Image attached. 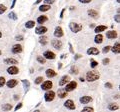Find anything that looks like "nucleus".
<instances>
[{
    "instance_id": "obj_1",
    "label": "nucleus",
    "mask_w": 120,
    "mask_h": 112,
    "mask_svg": "<svg viewBox=\"0 0 120 112\" xmlns=\"http://www.w3.org/2000/svg\"><path fill=\"white\" fill-rule=\"evenodd\" d=\"M99 78H100V74L98 71H95V70H92V71L86 73V80L88 82H94L98 80Z\"/></svg>"
},
{
    "instance_id": "obj_2",
    "label": "nucleus",
    "mask_w": 120,
    "mask_h": 112,
    "mask_svg": "<svg viewBox=\"0 0 120 112\" xmlns=\"http://www.w3.org/2000/svg\"><path fill=\"white\" fill-rule=\"evenodd\" d=\"M69 28L70 30L72 31L73 33H78L79 31L82 30V25L79 24V23H75V22H71V23L69 24Z\"/></svg>"
},
{
    "instance_id": "obj_3",
    "label": "nucleus",
    "mask_w": 120,
    "mask_h": 112,
    "mask_svg": "<svg viewBox=\"0 0 120 112\" xmlns=\"http://www.w3.org/2000/svg\"><path fill=\"white\" fill-rule=\"evenodd\" d=\"M54 98H55V92L52 91L51 89H49V90H46V93H45V95H44L45 101L51 102V101H53V100H54Z\"/></svg>"
},
{
    "instance_id": "obj_4",
    "label": "nucleus",
    "mask_w": 120,
    "mask_h": 112,
    "mask_svg": "<svg viewBox=\"0 0 120 112\" xmlns=\"http://www.w3.org/2000/svg\"><path fill=\"white\" fill-rule=\"evenodd\" d=\"M51 45L53 46V48H55L56 50H60V49H62L63 43L61 40H59V38H56V39L51 40Z\"/></svg>"
},
{
    "instance_id": "obj_5",
    "label": "nucleus",
    "mask_w": 120,
    "mask_h": 112,
    "mask_svg": "<svg viewBox=\"0 0 120 112\" xmlns=\"http://www.w3.org/2000/svg\"><path fill=\"white\" fill-rule=\"evenodd\" d=\"M65 85H66V86H65V90L67 92H71V91H73L74 89L77 87V82L76 81H68Z\"/></svg>"
},
{
    "instance_id": "obj_6",
    "label": "nucleus",
    "mask_w": 120,
    "mask_h": 112,
    "mask_svg": "<svg viewBox=\"0 0 120 112\" xmlns=\"http://www.w3.org/2000/svg\"><path fill=\"white\" fill-rule=\"evenodd\" d=\"M53 87V83H52V81L50 80H46V81H43L42 83H41V89L42 90H49Z\"/></svg>"
},
{
    "instance_id": "obj_7",
    "label": "nucleus",
    "mask_w": 120,
    "mask_h": 112,
    "mask_svg": "<svg viewBox=\"0 0 120 112\" xmlns=\"http://www.w3.org/2000/svg\"><path fill=\"white\" fill-rule=\"evenodd\" d=\"M19 72V69L16 65H10L8 68H7V73L10 74V75H16Z\"/></svg>"
},
{
    "instance_id": "obj_8",
    "label": "nucleus",
    "mask_w": 120,
    "mask_h": 112,
    "mask_svg": "<svg viewBox=\"0 0 120 112\" xmlns=\"http://www.w3.org/2000/svg\"><path fill=\"white\" fill-rule=\"evenodd\" d=\"M43 57L45 59H48V60H53V59L56 58V55H55L54 52H52L50 50H47L43 53Z\"/></svg>"
},
{
    "instance_id": "obj_9",
    "label": "nucleus",
    "mask_w": 120,
    "mask_h": 112,
    "mask_svg": "<svg viewBox=\"0 0 120 112\" xmlns=\"http://www.w3.org/2000/svg\"><path fill=\"white\" fill-rule=\"evenodd\" d=\"M64 107H66L67 109H69V110H74L75 108H76L75 103L73 102V100H71V99L66 100V101L64 102Z\"/></svg>"
},
{
    "instance_id": "obj_10",
    "label": "nucleus",
    "mask_w": 120,
    "mask_h": 112,
    "mask_svg": "<svg viewBox=\"0 0 120 112\" xmlns=\"http://www.w3.org/2000/svg\"><path fill=\"white\" fill-rule=\"evenodd\" d=\"M47 32V27H45V26H42L40 25L38 27L35 28V33L38 35H42V34H45V33Z\"/></svg>"
},
{
    "instance_id": "obj_11",
    "label": "nucleus",
    "mask_w": 120,
    "mask_h": 112,
    "mask_svg": "<svg viewBox=\"0 0 120 112\" xmlns=\"http://www.w3.org/2000/svg\"><path fill=\"white\" fill-rule=\"evenodd\" d=\"M64 35V33H63V29L60 27V26H57V27L55 28L54 30V36L56 38H61V37Z\"/></svg>"
},
{
    "instance_id": "obj_12",
    "label": "nucleus",
    "mask_w": 120,
    "mask_h": 112,
    "mask_svg": "<svg viewBox=\"0 0 120 112\" xmlns=\"http://www.w3.org/2000/svg\"><path fill=\"white\" fill-rule=\"evenodd\" d=\"M117 36H118V34L115 30H110V31L106 32V37L108 39H115V38H117Z\"/></svg>"
},
{
    "instance_id": "obj_13",
    "label": "nucleus",
    "mask_w": 120,
    "mask_h": 112,
    "mask_svg": "<svg viewBox=\"0 0 120 112\" xmlns=\"http://www.w3.org/2000/svg\"><path fill=\"white\" fill-rule=\"evenodd\" d=\"M12 52L14 54H19L22 52V46L20 44H14L12 46Z\"/></svg>"
},
{
    "instance_id": "obj_14",
    "label": "nucleus",
    "mask_w": 120,
    "mask_h": 112,
    "mask_svg": "<svg viewBox=\"0 0 120 112\" xmlns=\"http://www.w3.org/2000/svg\"><path fill=\"white\" fill-rule=\"evenodd\" d=\"M79 101L82 104H88L89 102L92 101V97L91 96H82L79 98Z\"/></svg>"
},
{
    "instance_id": "obj_15",
    "label": "nucleus",
    "mask_w": 120,
    "mask_h": 112,
    "mask_svg": "<svg viewBox=\"0 0 120 112\" xmlns=\"http://www.w3.org/2000/svg\"><path fill=\"white\" fill-rule=\"evenodd\" d=\"M5 84L7 85V87L8 88H14L18 84V80L17 79H10V80L7 81Z\"/></svg>"
},
{
    "instance_id": "obj_16",
    "label": "nucleus",
    "mask_w": 120,
    "mask_h": 112,
    "mask_svg": "<svg viewBox=\"0 0 120 112\" xmlns=\"http://www.w3.org/2000/svg\"><path fill=\"white\" fill-rule=\"evenodd\" d=\"M68 81H70V77L68 75H64L61 77V79L59 80V86H64Z\"/></svg>"
},
{
    "instance_id": "obj_17",
    "label": "nucleus",
    "mask_w": 120,
    "mask_h": 112,
    "mask_svg": "<svg viewBox=\"0 0 120 112\" xmlns=\"http://www.w3.org/2000/svg\"><path fill=\"white\" fill-rule=\"evenodd\" d=\"M110 50L113 52L114 54H119L120 53V44H119V42H116L114 45L110 48Z\"/></svg>"
},
{
    "instance_id": "obj_18",
    "label": "nucleus",
    "mask_w": 120,
    "mask_h": 112,
    "mask_svg": "<svg viewBox=\"0 0 120 112\" xmlns=\"http://www.w3.org/2000/svg\"><path fill=\"white\" fill-rule=\"evenodd\" d=\"M4 63L7 65H16L18 64V61L14 58H6L4 59Z\"/></svg>"
},
{
    "instance_id": "obj_19",
    "label": "nucleus",
    "mask_w": 120,
    "mask_h": 112,
    "mask_svg": "<svg viewBox=\"0 0 120 112\" xmlns=\"http://www.w3.org/2000/svg\"><path fill=\"white\" fill-rule=\"evenodd\" d=\"M87 54L88 55H98L99 54V50L96 47H90L87 50Z\"/></svg>"
},
{
    "instance_id": "obj_20",
    "label": "nucleus",
    "mask_w": 120,
    "mask_h": 112,
    "mask_svg": "<svg viewBox=\"0 0 120 112\" xmlns=\"http://www.w3.org/2000/svg\"><path fill=\"white\" fill-rule=\"evenodd\" d=\"M94 42L96 44H101L103 42V35L101 33H96V36L94 38Z\"/></svg>"
},
{
    "instance_id": "obj_21",
    "label": "nucleus",
    "mask_w": 120,
    "mask_h": 112,
    "mask_svg": "<svg viewBox=\"0 0 120 112\" xmlns=\"http://www.w3.org/2000/svg\"><path fill=\"white\" fill-rule=\"evenodd\" d=\"M87 14H88V16L94 18V19L98 18V12H97L96 10H94V9H89L87 11Z\"/></svg>"
},
{
    "instance_id": "obj_22",
    "label": "nucleus",
    "mask_w": 120,
    "mask_h": 112,
    "mask_svg": "<svg viewBox=\"0 0 120 112\" xmlns=\"http://www.w3.org/2000/svg\"><path fill=\"white\" fill-rule=\"evenodd\" d=\"M106 29H107V27L105 25H99V26H96V27H95L94 32L95 33H101V32L105 31Z\"/></svg>"
},
{
    "instance_id": "obj_23",
    "label": "nucleus",
    "mask_w": 120,
    "mask_h": 112,
    "mask_svg": "<svg viewBox=\"0 0 120 112\" xmlns=\"http://www.w3.org/2000/svg\"><path fill=\"white\" fill-rule=\"evenodd\" d=\"M45 74H46V76L48 78H53L56 76V72L54 71L53 69H47L46 72H45Z\"/></svg>"
},
{
    "instance_id": "obj_24",
    "label": "nucleus",
    "mask_w": 120,
    "mask_h": 112,
    "mask_svg": "<svg viewBox=\"0 0 120 112\" xmlns=\"http://www.w3.org/2000/svg\"><path fill=\"white\" fill-rule=\"evenodd\" d=\"M48 20V18L47 16H45V15H41V16H38V18H37V23H39V24H43L45 23Z\"/></svg>"
},
{
    "instance_id": "obj_25",
    "label": "nucleus",
    "mask_w": 120,
    "mask_h": 112,
    "mask_svg": "<svg viewBox=\"0 0 120 112\" xmlns=\"http://www.w3.org/2000/svg\"><path fill=\"white\" fill-rule=\"evenodd\" d=\"M39 43L41 44V45H43V46H45V45H46V44H47V37L46 36H45V35H41L40 37H39Z\"/></svg>"
},
{
    "instance_id": "obj_26",
    "label": "nucleus",
    "mask_w": 120,
    "mask_h": 112,
    "mask_svg": "<svg viewBox=\"0 0 120 112\" xmlns=\"http://www.w3.org/2000/svg\"><path fill=\"white\" fill-rule=\"evenodd\" d=\"M67 92L65 89H59L58 90V92H57V94H58V96L60 97V98H65V97L67 96Z\"/></svg>"
},
{
    "instance_id": "obj_27",
    "label": "nucleus",
    "mask_w": 120,
    "mask_h": 112,
    "mask_svg": "<svg viewBox=\"0 0 120 112\" xmlns=\"http://www.w3.org/2000/svg\"><path fill=\"white\" fill-rule=\"evenodd\" d=\"M38 9H39L40 12H45V11H48V10L50 9V5H48V4H43V5H40Z\"/></svg>"
},
{
    "instance_id": "obj_28",
    "label": "nucleus",
    "mask_w": 120,
    "mask_h": 112,
    "mask_svg": "<svg viewBox=\"0 0 120 112\" xmlns=\"http://www.w3.org/2000/svg\"><path fill=\"white\" fill-rule=\"evenodd\" d=\"M25 27L27 29H31L33 27H35V21H32V20H29L25 23Z\"/></svg>"
},
{
    "instance_id": "obj_29",
    "label": "nucleus",
    "mask_w": 120,
    "mask_h": 112,
    "mask_svg": "<svg viewBox=\"0 0 120 112\" xmlns=\"http://www.w3.org/2000/svg\"><path fill=\"white\" fill-rule=\"evenodd\" d=\"M108 109L111 111H115V110L119 109V106H118V104H116V103H110L109 105H108Z\"/></svg>"
},
{
    "instance_id": "obj_30",
    "label": "nucleus",
    "mask_w": 120,
    "mask_h": 112,
    "mask_svg": "<svg viewBox=\"0 0 120 112\" xmlns=\"http://www.w3.org/2000/svg\"><path fill=\"white\" fill-rule=\"evenodd\" d=\"M12 104H9V103H6V104H3L2 106V110L3 111H10L12 110Z\"/></svg>"
},
{
    "instance_id": "obj_31",
    "label": "nucleus",
    "mask_w": 120,
    "mask_h": 112,
    "mask_svg": "<svg viewBox=\"0 0 120 112\" xmlns=\"http://www.w3.org/2000/svg\"><path fill=\"white\" fill-rule=\"evenodd\" d=\"M22 83H23V86L25 88V92H27V90L30 87V82L27 79H22Z\"/></svg>"
},
{
    "instance_id": "obj_32",
    "label": "nucleus",
    "mask_w": 120,
    "mask_h": 112,
    "mask_svg": "<svg viewBox=\"0 0 120 112\" xmlns=\"http://www.w3.org/2000/svg\"><path fill=\"white\" fill-rule=\"evenodd\" d=\"M36 60H37V62H39L40 64H45V62H46V59H45L43 56H40V55H38L36 57Z\"/></svg>"
},
{
    "instance_id": "obj_33",
    "label": "nucleus",
    "mask_w": 120,
    "mask_h": 112,
    "mask_svg": "<svg viewBox=\"0 0 120 112\" xmlns=\"http://www.w3.org/2000/svg\"><path fill=\"white\" fill-rule=\"evenodd\" d=\"M70 73H71V74H78V73H79V69H78V67H76L75 65H73V66L70 68Z\"/></svg>"
},
{
    "instance_id": "obj_34",
    "label": "nucleus",
    "mask_w": 120,
    "mask_h": 112,
    "mask_svg": "<svg viewBox=\"0 0 120 112\" xmlns=\"http://www.w3.org/2000/svg\"><path fill=\"white\" fill-rule=\"evenodd\" d=\"M43 77L42 76H38V77H36L35 78V80H34V83L35 84H41L43 82Z\"/></svg>"
},
{
    "instance_id": "obj_35",
    "label": "nucleus",
    "mask_w": 120,
    "mask_h": 112,
    "mask_svg": "<svg viewBox=\"0 0 120 112\" xmlns=\"http://www.w3.org/2000/svg\"><path fill=\"white\" fill-rule=\"evenodd\" d=\"M8 17L10 18V19H12V20H17V15H16V13H14V12H11L8 14Z\"/></svg>"
},
{
    "instance_id": "obj_36",
    "label": "nucleus",
    "mask_w": 120,
    "mask_h": 112,
    "mask_svg": "<svg viewBox=\"0 0 120 112\" xmlns=\"http://www.w3.org/2000/svg\"><path fill=\"white\" fill-rule=\"evenodd\" d=\"M97 65H98V62L95 61L94 59L90 60V66H91V68H95V67H97Z\"/></svg>"
},
{
    "instance_id": "obj_37",
    "label": "nucleus",
    "mask_w": 120,
    "mask_h": 112,
    "mask_svg": "<svg viewBox=\"0 0 120 112\" xmlns=\"http://www.w3.org/2000/svg\"><path fill=\"white\" fill-rule=\"evenodd\" d=\"M6 10H7V7H6L5 5H3V4H0V15L4 13Z\"/></svg>"
},
{
    "instance_id": "obj_38",
    "label": "nucleus",
    "mask_w": 120,
    "mask_h": 112,
    "mask_svg": "<svg viewBox=\"0 0 120 112\" xmlns=\"http://www.w3.org/2000/svg\"><path fill=\"white\" fill-rule=\"evenodd\" d=\"M6 81H5V78L3 76H0V87H3L5 85Z\"/></svg>"
},
{
    "instance_id": "obj_39",
    "label": "nucleus",
    "mask_w": 120,
    "mask_h": 112,
    "mask_svg": "<svg viewBox=\"0 0 120 112\" xmlns=\"http://www.w3.org/2000/svg\"><path fill=\"white\" fill-rule=\"evenodd\" d=\"M110 48H111V46H109V45L105 46V47L103 48V49H102V52H103V53H105V54H106V53H108V52L110 51Z\"/></svg>"
},
{
    "instance_id": "obj_40",
    "label": "nucleus",
    "mask_w": 120,
    "mask_h": 112,
    "mask_svg": "<svg viewBox=\"0 0 120 112\" xmlns=\"http://www.w3.org/2000/svg\"><path fill=\"white\" fill-rule=\"evenodd\" d=\"M109 62H110V59L109 58H104L103 60H102V64L103 65H107V64H109Z\"/></svg>"
},
{
    "instance_id": "obj_41",
    "label": "nucleus",
    "mask_w": 120,
    "mask_h": 112,
    "mask_svg": "<svg viewBox=\"0 0 120 112\" xmlns=\"http://www.w3.org/2000/svg\"><path fill=\"white\" fill-rule=\"evenodd\" d=\"M82 111H94V108H93V107H84L83 108V109H82Z\"/></svg>"
},
{
    "instance_id": "obj_42",
    "label": "nucleus",
    "mask_w": 120,
    "mask_h": 112,
    "mask_svg": "<svg viewBox=\"0 0 120 112\" xmlns=\"http://www.w3.org/2000/svg\"><path fill=\"white\" fill-rule=\"evenodd\" d=\"M23 39H24V37L22 35H17L16 37H15V40L16 41H23Z\"/></svg>"
},
{
    "instance_id": "obj_43",
    "label": "nucleus",
    "mask_w": 120,
    "mask_h": 112,
    "mask_svg": "<svg viewBox=\"0 0 120 112\" xmlns=\"http://www.w3.org/2000/svg\"><path fill=\"white\" fill-rule=\"evenodd\" d=\"M105 87L108 88V89H112L113 88V85H112L110 82H106V83H105Z\"/></svg>"
},
{
    "instance_id": "obj_44",
    "label": "nucleus",
    "mask_w": 120,
    "mask_h": 112,
    "mask_svg": "<svg viewBox=\"0 0 120 112\" xmlns=\"http://www.w3.org/2000/svg\"><path fill=\"white\" fill-rule=\"evenodd\" d=\"M54 2H55V0H44V3H45V4H48V5L53 4Z\"/></svg>"
},
{
    "instance_id": "obj_45",
    "label": "nucleus",
    "mask_w": 120,
    "mask_h": 112,
    "mask_svg": "<svg viewBox=\"0 0 120 112\" xmlns=\"http://www.w3.org/2000/svg\"><path fill=\"white\" fill-rule=\"evenodd\" d=\"M114 20L117 22V23H119V22H120V15H119V13L116 14V15L114 16Z\"/></svg>"
},
{
    "instance_id": "obj_46",
    "label": "nucleus",
    "mask_w": 120,
    "mask_h": 112,
    "mask_svg": "<svg viewBox=\"0 0 120 112\" xmlns=\"http://www.w3.org/2000/svg\"><path fill=\"white\" fill-rule=\"evenodd\" d=\"M80 3H83V4H87V3H90L92 0H78Z\"/></svg>"
},
{
    "instance_id": "obj_47",
    "label": "nucleus",
    "mask_w": 120,
    "mask_h": 112,
    "mask_svg": "<svg viewBox=\"0 0 120 112\" xmlns=\"http://www.w3.org/2000/svg\"><path fill=\"white\" fill-rule=\"evenodd\" d=\"M68 45H69V50H70V53L74 54V50H73V46H72V44H71V43H68Z\"/></svg>"
},
{
    "instance_id": "obj_48",
    "label": "nucleus",
    "mask_w": 120,
    "mask_h": 112,
    "mask_svg": "<svg viewBox=\"0 0 120 112\" xmlns=\"http://www.w3.org/2000/svg\"><path fill=\"white\" fill-rule=\"evenodd\" d=\"M21 107H22V103H19V104H17L16 107L14 108V110H15V111H18V110H19Z\"/></svg>"
},
{
    "instance_id": "obj_49",
    "label": "nucleus",
    "mask_w": 120,
    "mask_h": 112,
    "mask_svg": "<svg viewBox=\"0 0 120 112\" xmlns=\"http://www.w3.org/2000/svg\"><path fill=\"white\" fill-rule=\"evenodd\" d=\"M64 12H65V8H63L62 10H61V12H60V18H61V19H62V18H63V14H64Z\"/></svg>"
},
{
    "instance_id": "obj_50",
    "label": "nucleus",
    "mask_w": 120,
    "mask_h": 112,
    "mask_svg": "<svg viewBox=\"0 0 120 112\" xmlns=\"http://www.w3.org/2000/svg\"><path fill=\"white\" fill-rule=\"evenodd\" d=\"M81 57H82L81 54H75L74 59H75V60H77V59H79V58H81Z\"/></svg>"
},
{
    "instance_id": "obj_51",
    "label": "nucleus",
    "mask_w": 120,
    "mask_h": 112,
    "mask_svg": "<svg viewBox=\"0 0 120 112\" xmlns=\"http://www.w3.org/2000/svg\"><path fill=\"white\" fill-rule=\"evenodd\" d=\"M15 3H16V0H13L12 1V5H11V9L14 8V6H15Z\"/></svg>"
},
{
    "instance_id": "obj_52",
    "label": "nucleus",
    "mask_w": 120,
    "mask_h": 112,
    "mask_svg": "<svg viewBox=\"0 0 120 112\" xmlns=\"http://www.w3.org/2000/svg\"><path fill=\"white\" fill-rule=\"evenodd\" d=\"M60 57H61V59H65V58L67 57V55H66V54H62L61 56H60Z\"/></svg>"
},
{
    "instance_id": "obj_53",
    "label": "nucleus",
    "mask_w": 120,
    "mask_h": 112,
    "mask_svg": "<svg viewBox=\"0 0 120 112\" xmlns=\"http://www.w3.org/2000/svg\"><path fill=\"white\" fill-rule=\"evenodd\" d=\"M14 99L15 100H18V99H19V96H18V95H14Z\"/></svg>"
},
{
    "instance_id": "obj_54",
    "label": "nucleus",
    "mask_w": 120,
    "mask_h": 112,
    "mask_svg": "<svg viewBox=\"0 0 120 112\" xmlns=\"http://www.w3.org/2000/svg\"><path fill=\"white\" fill-rule=\"evenodd\" d=\"M79 80H80L81 82H84V81H85V79H84L83 77H80V78H79Z\"/></svg>"
},
{
    "instance_id": "obj_55",
    "label": "nucleus",
    "mask_w": 120,
    "mask_h": 112,
    "mask_svg": "<svg viewBox=\"0 0 120 112\" xmlns=\"http://www.w3.org/2000/svg\"><path fill=\"white\" fill-rule=\"evenodd\" d=\"M58 68H59V69L62 68V63H59V64H58Z\"/></svg>"
},
{
    "instance_id": "obj_56",
    "label": "nucleus",
    "mask_w": 120,
    "mask_h": 112,
    "mask_svg": "<svg viewBox=\"0 0 120 112\" xmlns=\"http://www.w3.org/2000/svg\"><path fill=\"white\" fill-rule=\"evenodd\" d=\"M41 1H42V0H36V1H35V4H38V3H40Z\"/></svg>"
},
{
    "instance_id": "obj_57",
    "label": "nucleus",
    "mask_w": 120,
    "mask_h": 112,
    "mask_svg": "<svg viewBox=\"0 0 120 112\" xmlns=\"http://www.w3.org/2000/svg\"><path fill=\"white\" fill-rule=\"evenodd\" d=\"M94 27H95L94 24H90V28H94Z\"/></svg>"
},
{
    "instance_id": "obj_58",
    "label": "nucleus",
    "mask_w": 120,
    "mask_h": 112,
    "mask_svg": "<svg viewBox=\"0 0 120 112\" xmlns=\"http://www.w3.org/2000/svg\"><path fill=\"white\" fill-rule=\"evenodd\" d=\"M74 9H75L74 6H71V7H70V10H74Z\"/></svg>"
},
{
    "instance_id": "obj_59",
    "label": "nucleus",
    "mask_w": 120,
    "mask_h": 112,
    "mask_svg": "<svg viewBox=\"0 0 120 112\" xmlns=\"http://www.w3.org/2000/svg\"><path fill=\"white\" fill-rule=\"evenodd\" d=\"M2 37V32H0V38H1Z\"/></svg>"
},
{
    "instance_id": "obj_60",
    "label": "nucleus",
    "mask_w": 120,
    "mask_h": 112,
    "mask_svg": "<svg viewBox=\"0 0 120 112\" xmlns=\"http://www.w3.org/2000/svg\"><path fill=\"white\" fill-rule=\"evenodd\" d=\"M116 1H117V3H119V2H120V0H116Z\"/></svg>"
},
{
    "instance_id": "obj_61",
    "label": "nucleus",
    "mask_w": 120,
    "mask_h": 112,
    "mask_svg": "<svg viewBox=\"0 0 120 112\" xmlns=\"http://www.w3.org/2000/svg\"><path fill=\"white\" fill-rule=\"evenodd\" d=\"M1 54H2V52H1V50H0V56H1Z\"/></svg>"
}]
</instances>
